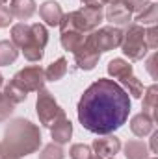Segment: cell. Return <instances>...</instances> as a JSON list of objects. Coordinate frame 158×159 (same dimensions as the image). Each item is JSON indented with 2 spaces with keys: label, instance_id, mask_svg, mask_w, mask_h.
Returning a JSON list of instances; mask_svg holds the SVG:
<instances>
[{
  "label": "cell",
  "instance_id": "6da1fadb",
  "mask_svg": "<svg viewBox=\"0 0 158 159\" xmlns=\"http://www.w3.org/2000/svg\"><path fill=\"white\" fill-rule=\"evenodd\" d=\"M77 113L80 124L87 131L97 135L114 133L128 119V93L114 80L99 78L84 91Z\"/></svg>",
  "mask_w": 158,
  "mask_h": 159
},
{
  "label": "cell",
  "instance_id": "7a4b0ae2",
  "mask_svg": "<svg viewBox=\"0 0 158 159\" xmlns=\"http://www.w3.org/2000/svg\"><path fill=\"white\" fill-rule=\"evenodd\" d=\"M4 144L19 157L37 152L41 146V131L26 119H15L4 131Z\"/></svg>",
  "mask_w": 158,
  "mask_h": 159
},
{
  "label": "cell",
  "instance_id": "3957f363",
  "mask_svg": "<svg viewBox=\"0 0 158 159\" xmlns=\"http://www.w3.org/2000/svg\"><path fill=\"white\" fill-rule=\"evenodd\" d=\"M108 74L114 80H117L121 85L126 87L128 94H132L134 98H141L143 96V83L136 78L134 74V69L128 61L121 59V57H116L108 63Z\"/></svg>",
  "mask_w": 158,
  "mask_h": 159
},
{
  "label": "cell",
  "instance_id": "277c9868",
  "mask_svg": "<svg viewBox=\"0 0 158 159\" xmlns=\"http://www.w3.org/2000/svg\"><path fill=\"white\" fill-rule=\"evenodd\" d=\"M123 54L130 61H140L147 54V43H145V30L140 24H130L126 32H123V41H121Z\"/></svg>",
  "mask_w": 158,
  "mask_h": 159
},
{
  "label": "cell",
  "instance_id": "5b68a950",
  "mask_svg": "<svg viewBox=\"0 0 158 159\" xmlns=\"http://www.w3.org/2000/svg\"><path fill=\"white\" fill-rule=\"evenodd\" d=\"M36 111H37V117L39 122L45 128H50L58 119H62L65 115V111L58 106L54 94L48 91V89H39L37 91V102H36Z\"/></svg>",
  "mask_w": 158,
  "mask_h": 159
},
{
  "label": "cell",
  "instance_id": "8992f818",
  "mask_svg": "<svg viewBox=\"0 0 158 159\" xmlns=\"http://www.w3.org/2000/svg\"><path fill=\"white\" fill-rule=\"evenodd\" d=\"M84 41L89 46H93L97 52H108V50H114V48L121 46L123 30H119L116 26H104V28L89 32V35Z\"/></svg>",
  "mask_w": 158,
  "mask_h": 159
},
{
  "label": "cell",
  "instance_id": "52a82bcc",
  "mask_svg": "<svg viewBox=\"0 0 158 159\" xmlns=\"http://www.w3.org/2000/svg\"><path fill=\"white\" fill-rule=\"evenodd\" d=\"M47 43H48V32H47V28L39 24V22H36V24H30V39H28V44L24 46V48H21L22 50V54H24V57L28 59V61H41L43 59V48L47 46Z\"/></svg>",
  "mask_w": 158,
  "mask_h": 159
},
{
  "label": "cell",
  "instance_id": "ba28073f",
  "mask_svg": "<svg viewBox=\"0 0 158 159\" xmlns=\"http://www.w3.org/2000/svg\"><path fill=\"white\" fill-rule=\"evenodd\" d=\"M13 81L26 93H32V91L37 93L39 89L45 87V69H41L39 65L24 67L13 76Z\"/></svg>",
  "mask_w": 158,
  "mask_h": 159
},
{
  "label": "cell",
  "instance_id": "9c48e42d",
  "mask_svg": "<svg viewBox=\"0 0 158 159\" xmlns=\"http://www.w3.org/2000/svg\"><path fill=\"white\" fill-rule=\"evenodd\" d=\"M91 150L99 157H116V154H119L121 150V141L119 137L108 133L104 137H97L91 144Z\"/></svg>",
  "mask_w": 158,
  "mask_h": 159
},
{
  "label": "cell",
  "instance_id": "30bf717a",
  "mask_svg": "<svg viewBox=\"0 0 158 159\" xmlns=\"http://www.w3.org/2000/svg\"><path fill=\"white\" fill-rule=\"evenodd\" d=\"M73 54H75V61H77L78 69H82V70H91V69H95V65H97L99 59H101V52H97V50H95L93 46H89L86 41L80 44Z\"/></svg>",
  "mask_w": 158,
  "mask_h": 159
},
{
  "label": "cell",
  "instance_id": "8fae6325",
  "mask_svg": "<svg viewBox=\"0 0 158 159\" xmlns=\"http://www.w3.org/2000/svg\"><path fill=\"white\" fill-rule=\"evenodd\" d=\"M104 17H106V20H110L112 24H117V26L128 24V22L132 20V13H130V9L125 6L123 0H114V2H110L108 9L104 11Z\"/></svg>",
  "mask_w": 158,
  "mask_h": 159
},
{
  "label": "cell",
  "instance_id": "7c38bea8",
  "mask_svg": "<svg viewBox=\"0 0 158 159\" xmlns=\"http://www.w3.org/2000/svg\"><path fill=\"white\" fill-rule=\"evenodd\" d=\"M39 15L48 26H60L62 17H63L65 13H63L62 6H60L56 0H47V2H43L39 6Z\"/></svg>",
  "mask_w": 158,
  "mask_h": 159
},
{
  "label": "cell",
  "instance_id": "4fadbf2b",
  "mask_svg": "<svg viewBox=\"0 0 158 159\" xmlns=\"http://www.w3.org/2000/svg\"><path fill=\"white\" fill-rule=\"evenodd\" d=\"M71 135H73V124H71V120L67 119V115H63L62 119H58L52 126H50V137H52V143L65 144V143H69Z\"/></svg>",
  "mask_w": 158,
  "mask_h": 159
},
{
  "label": "cell",
  "instance_id": "5bb4252c",
  "mask_svg": "<svg viewBox=\"0 0 158 159\" xmlns=\"http://www.w3.org/2000/svg\"><path fill=\"white\" fill-rule=\"evenodd\" d=\"M130 129H132V133L136 135V137H145V135H149L153 129H155V120L151 119L147 113H138V115H134L132 120H130Z\"/></svg>",
  "mask_w": 158,
  "mask_h": 159
},
{
  "label": "cell",
  "instance_id": "9a60e30c",
  "mask_svg": "<svg viewBox=\"0 0 158 159\" xmlns=\"http://www.w3.org/2000/svg\"><path fill=\"white\" fill-rule=\"evenodd\" d=\"M36 0H11L9 2V11L13 17L21 19V20H26L30 19L34 13H36Z\"/></svg>",
  "mask_w": 158,
  "mask_h": 159
},
{
  "label": "cell",
  "instance_id": "2e32d148",
  "mask_svg": "<svg viewBox=\"0 0 158 159\" xmlns=\"http://www.w3.org/2000/svg\"><path fill=\"white\" fill-rule=\"evenodd\" d=\"M156 102H158V87L156 83L149 85L143 94V113H147L153 120H156Z\"/></svg>",
  "mask_w": 158,
  "mask_h": 159
},
{
  "label": "cell",
  "instance_id": "e0dca14e",
  "mask_svg": "<svg viewBox=\"0 0 158 159\" xmlns=\"http://www.w3.org/2000/svg\"><path fill=\"white\" fill-rule=\"evenodd\" d=\"M28 39H30V24H26V22L13 24V28H11V43L19 50L28 44Z\"/></svg>",
  "mask_w": 158,
  "mask_h": 159
},
{
  "label": "cell",
  "instance_id": "ac0fdd59",
  "mask_svg": "<svg viewBox=\"0 0 158 159\" xmlns=\"http://www.w3.org/2000/svg\"><path fill=\"white\" fill-rule=\"evenodd\" d=\"M65 74H67V59L65 57H58L45 69V80H48V81H58Z\"/></svg>",
  "mask_w": 158,
  "mask_h": 159
},
{
  "label": "cell",
  "instance_id": "d6986e66",
  "mask_svg": "<svg viewBox=\"0 0 158 159\" xmlns=\"http://www.w3.org/2000/svg\"><path fill=\"white\" fill-rule=\"evenodd\" d=\"M126 159H149V148L143 141H128L125 144Z\"/></svg>",
  "mask_w": 158,
  "mask_h": 159
},
{
  "label": "cell",
  "instance_id": "ffe728a7",
  "mask_svg": "<svg viewBox=\"0 0 158 159\" xmlns=\"http://www.w3.org/2000/svg\"><path fill=\"white\" fill-rule=\"evenodd\" d=\"M60 41H62V46L67 52H75L84 43V34L77 32V30H65V32H62V39Z\"/></svg>",
  "mask_w": 158,
  "mask_h": 159
},
{
  "label": "cell",
  "instance_id": "44dd1931",
  "mask_svg": "<svg viewBox=\"0 0 158 159\" xmlns=\"http://www.w3.org/2000/svg\"><path fill=\"white\" fill-rule=\"evenodd\" d=\"M19 56V48L11 43V41H0V65H9L17 59Z\"/></svg>",
  "mask_w": 158,
  "mask_h": 159
},
{
  "label": "cell",
  "instance_id": "7402d4cb",
  "mask_svg": "<svg viewBox=\"0 0 158 159\" xmlns=\"http://www.w3.org/2000/svg\"><path fill=\"white\" fill-rule=\"evenodd\" d=\"M156 20H158V6L155 2H149V6H147L143 11H140L138 17H136V24H140V26L155 24Z\"/></svg>",
  "mask_w": 158,
  "mask_h": 159
},
{
  "label": "cell",
  "instance_id": "603a6c76",
  "mask_svg": "<svg viewBox=\"0 0 158 159\" xmlns=\"http://www.w3.org/2000/svg\"><path fill=\"white\" fill-rule=\"evenodd\" d=\"M4 94H6V98H7L9 102H13V104H21V102H24V100L28 98V93L22 91L13 80L4 87Z\"/></svg>",
  "mask_w": 158,
  "mask_h": 159
},
{
  "label": "cell",
  "instance_id": "cb8c5ba5",
  "mask_svg": "<svg viewBox=\"0 0 158 159\" xmlns=\"http://www.w3.org/2000/svg\"><path fill=\"white\" fill-rule=\"evenodd\" d=\"M65 152L62 148V144L58 143H48L43 146V150L39 152V159H63Z\"/></svg>",
  "mask_w": 158,
  "mask_h": 159
},
{
  "label": "cell",
  "instance_id": "d4e9b609",
  "mask_svg": "<svg viewBox=\"0 0 158 159\" xmlns=\"http://www.w3.org/2000/svg\"><path fill=\"white\" fill-rule=\"evenodd\" d=\"M69 156H71V159H93L95 157L91 146H87V144H84V143L73 144L71 150H69Z\"/></svg>",
  "mask_w": 158,
  "mask_h": 159
},
{
  "label": "cell",
  "instance_id": "484cf974",
  "mask_svg": "<svg viewBox=\"0 0 158 159\" xmlns=\"http://www.w3.org/2000/svg\"><path fill=\"white\" fill-rule=\"evenodd\" d=\"M13 107H15V104L9 102V100L6 98L4 93H0V122H4V120H7L9 117H11Z\"/></svg>",
  "mask_w": 158,
  "mask_h": 159
},
{
  "label": "cell",
  "instance_id": "4316f807",
  "mask_svg": "<svg viewBox=\"0 0 158 159\" xmlns=\"http://www.w3.org/2000/svg\"><path fill=\"white\" fill-rule=\"evenodd\" d=\"M123 2L130 9V13H140L149 6V0H123Z\"/></svg>",
  "mask_w": 158,
  "mask_h": 159
},
{
  "label": "cell",
  "instance_id": "83f0119b",
  "mask_svg": "<svg viewBox=\"0 0 158 159\" xmlns=\"http://www.w3.org/2000/svg\"><path fill=\"white\" fill-rule=\"evenodd\" d=\"M145 43H147V48H153V50L158 46V28L156 26H151L145 32Z\"/></svg>",
  "mask_w": 158,
  "mask_h": 159
},
{
  "label": "cell",
  "instance_id": "f1b7e54d",
  "mask_svg": "<svg viewBox=\"0 0 158 159\" xmlns=\"http://www.w3.org/2000/svg\"><path fill=\"white\" fill-rule=\"evenodd\" d=\"M11 20H13V15H11L9 7L0 4V28H7L11 24Z\"/></svg>",
  "mask_w": 158,
  "mask_h": 159
},
{
  "label": "cell",
  "instance_id": "f546056e",
  "mask_svg": "<svg viewBox=\"0 0 158 159\" xmlns=\"http://www.w3.org/2000/svg\"><path fill=\"white\" fill-rule=\"evenodd\" d=\"M0 159H21L19 156H15L4 143H0Z\"/></svg>",
  "mask_w": 158,
  "mask_h": 159
},
{
  "label": "cell",
  "instance_id": "4dcf8cb0",
  "mask_svg": "<svg viewBox=\"0 0 158 159\" xmlns=\"http://www.w3.org/2000/svg\"><path fill=\"white\" fill-rule=\"evenodd\" d=\"M155 63H156V54L149 59V65H147V69H149V72H151V76L153 78H156V70H155Z\"/></svg>",
  "mask_w": 158,
  "mask_h": 159
},
{
  "label": "cell",
  "instance_id": "1f68e13d",
  "mask_svg": "<svg viewBox=\"0 0 158 159\" xmlns=\"http://www.w3.org/2000/svg\"><path fill=\"white\" fill-rule=\"evenodd\" d=\"M156 141H158V131H155V133L151 135V152H153V154H158Z\"/></svg>",
  "mask_w": 158,
  "mask_h": 159
},
{
  "label": "cell",
  "instance_id": "d6a6232c",
  "mask_svg": "<svg viewBox=\"0 0 158 159\" xmlns=\"http://www.w3.org/2000/svg\"><path fill=\"white\" fill-rule=\"evenodd\" d=\"M84 6H87V4H95V2H99V0H80Z\"/></svg>",
  "mask_w": 158,
  "mask_h": 159
},
{
  "label": "cell",
  "instance_id": "836d02e7",
  "mask_svg": "<svg viewBox=\"0 0 158 159\" xmlns=\"http://www.w3.org/2000/svg\"><path fill=\"white\" fill-rule=\"evenodd\" d=\"M101 4H110V2H114V0H99Z\"/></svg>",
  "mask_w": 158,
  "mask_h": 159
},
{
  "label": "cell",
  "instance_id": "e575fe53",
  "mask_svg": "<svg viewBox=\"0 0 158 159\" xmlns=\"http://www.w3.org/2000/svg\"><path fill=\"white\" fill-rule=\"evenodd\" d=\"M93 159H116V157H99V156H95Z\"/></svg>",
  "mask_w": 158,
  "mask_h": 159
},
{
  "label": "cell",
  "instance_id": "d590c367",
  "mask_svg": "<svg viewBox=\"0 0 158 159\" xmlns=\"http://www.w3.org/2000/svg\"><path fill=\"white\" fill-rule=\"evenodd\" d=\"M2 83H4V78H2V74H0V87H2Z\"/></svg>",
  "mask_w": 158,
  "mask_h": 159
},
{
  "label": "cell",
  "instance_id": "8d00e7d4",
  "mask_svg": "<svg viewBox=\"0 0 158 159\" xmlns=\"http://www.w3.org/2000/svg\"><path fill=\"white\" fill-rule=\"evenodd\" d=\"M6 2H7V0H0V4H6Z\"/></svg>",
  "mask_w": 158,
  "mask_h": 159
},
{
  "label": "cell",
  "instance_id": "74e56055",
  "mask_svg": "<svg viewBox=\"0 0 158 159\" xmlns=\"http://www.w3.org/2000/svg\"><path fill=\"white\" fill-rule=\"evenodd\" d=\"M151 159H156V157H151Z\"/></svg>",
  "mask_w": 158,
  "mask_h": 159
}]
</instances>
